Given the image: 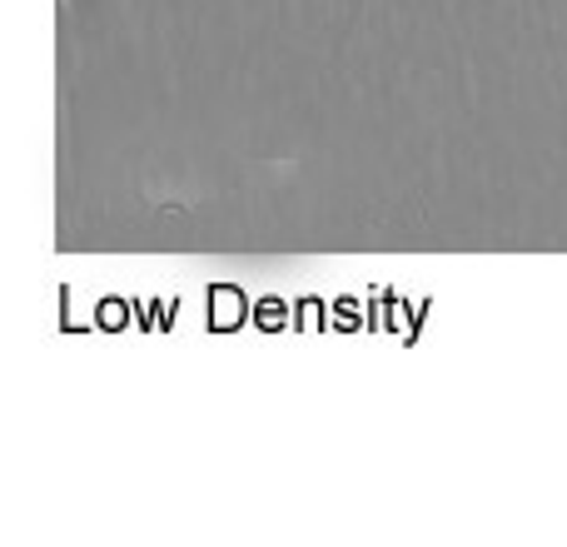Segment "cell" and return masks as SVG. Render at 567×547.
<instances>
[]
</instances>
